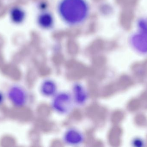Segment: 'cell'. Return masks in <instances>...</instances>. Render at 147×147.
Returning <instances> with one entry per match:
<instances>
[{
	"mask_svg": "<svg viewBox=\"0 0 147 147\" xmlns=\"http://www.w3.org/2000/svg\"><path fill=\"white\" fill-rule=\"evenodd\" d=\"M63 140L65 144L78 146L83 144L85 136L83 132L75 128H70L64 133Z\"/></svg>",
	"mask_w": 147,
	"mask_h": 147,
	"instance_id": "3",
	"label": "cell"
},
{
	"mask_svg": "<svg viewBox=\"0 0 147 147\" xmlns=\"http://www.w3.org/2000/svg\"><path fill=\"white\" fill-rule=\"evenodd\" d=\"M72 98L74 104L78 106H83L87 103L89 99V93L82 84L76 83L72 87Z\"/></svg>",
	"mask_w": 147,
	"mask_h": 147,
	"instance_id": "6",
	"label": "cell"
},
{
	"mask_svg": "<svg viewBox=\"0 0 147 147\" xmlns=\"http://www.w3.org/2000/svg\"><path fill=\"white\" fill-rule=\"evenodd\" d=\"M9 99L16 107L24 106L28 100V94L23 88L20 86H12L8 91Z\"/></svg>",
	"mask_w": 147,
	"mask_h": 147,
	"instance_id": "4",
	"label": "cell"
},
{
	"mask_svg": "<svg viewBox=\"0 0 147 147\" xmlns=\"http://www.w3.org/2000/svg\"><path fill=\"white\" fill-rule=\"evenodd\" d=\"M74 105L71 94L67 91L57 92L53 97L51 103L52 109L60 115H67L70 113Z\"/></svg>",
	"mask_w": 147,
	"mask_h": 147,
	"instance_id": "2",
	"label": "cell"
},
{
	"mask_svg": "<svg viewBox=\"0 0 147 147\" xmlns=\"http://www.w3.org/2000/svg\"><path fill=\"white\" fill-rule=\"evenodd\" d=\"M130 43L134 50L141 54H147V34L138 31L130 38Z\"/></svg>",
	"mask_w": 147,
	"mask_h": 147,
	"instance_id": "5",
	"label": "cell"
},
{
	"mask_svg": "<svg viewBox=\"0 0 147 147\" xmlns=\"http://www.w3.org/2000/svg\"><path fill=\"white\" fill-rule=\"evenodd\" d=\"M40 92L45 97H53L58 92L57 83L50 79H45L40 85Z\"/></svg>",
	"mask_w": 147,
	"mask_h": 147,
	"instance_id": "7",
	"label": "cell"
},
{
	"mask_svg": "<svg viewBox=\"0 0 147 147\" xmlns=\"http://www.w3.org/2000/svg\"><path fill=\"white\" fill-rule=\"evenodd\" d=\"M9 16L11 21L13 23L19 24L22 22L25 19V12L21 8L16 6L10 9Z\"/></svg>",
	"mask_w": 147,
	"mask_h": 147,
	"instance_id": "8",
	"label": "cell"
},
{
	"mask_svg": "<svg viewBox=\"0 0 147 147\" xmlns=\"http://www.w3.org/2000/svg\"><path fill=\"white\" fill-rule=\"evenodd\" d=\"M138 31L147 34V17L140 18L137 22Z\"/></svg>",
	"mask_w": 147,
	"mask_h": 147,
	"instance_id": "10",
	"label": "cell"
},
{
	"mask_svg": "<svg viewBox=\"0 0 147 147\" xmlns=\"http://www.w3.org/2000/svg\"><path fill=\"white\" fill-rule=\"evenodd\" d=\"M59 10L66 21L76 24L85 18L87 7L84 0H64L60 4Z\"/></svg>",
	"mask_w": 147,
	"mask_h": 147,
	"instance_id": "1",
	"label": "cell"
},
{
	"mask_svg": "<svg viewBox=\"0 0 147 147\" xmlns=\"http://www.w3.org/2000/svg\"><path fill=\"white\" fill-rule=\"evenodd\" d=\"M40 24L45 27L50 26L52 22V19L49 15H42L39 18Z\"/></svg>",
	"mask_w": 147,
	"mask_h": 147,
	"instance_id": "9",
	"label": "cell"
}]
</instances>
